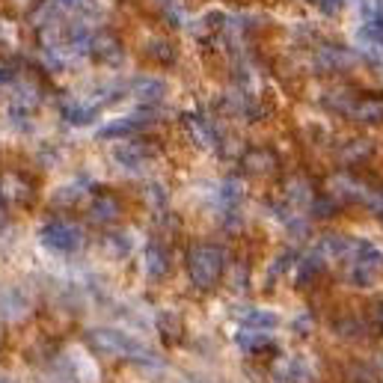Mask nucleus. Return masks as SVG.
<instances>
[{"instance_id": "1", "label": "nucleus", "mask_w": 383, "mask_h": 383, "mask_svg": "<svg viewBox=\"0 0 383 383\" xmlns=\"http://www.w3.org/2000/svg\"><path fill=\"white\" fill-rule=\"evenodd\" d=\"M90 342L104 354H116V357H128V359H152V354L146 351L140 342H134L131 336L125 333H116V330H95L90 336Z\"/></svg>"}, {"instance_id": "2", "label": "nucleus", "mask_w": 383, "mask_h": 383, "mask_svg": "<svg viewBox=\"0 0 383 383\" xmlns=\"http://www.w3.org/2000/svg\"><path fill=\"white\" fill-rule=\"evenodd\" d=\"M223 270V253L217 247H199L190 253V277L196 286H214L217 277H220Z\"/></svg>"}, {"instance_id": "3", "label": "nucleus", "mask_w": 383, "mask_h": 383, "mask_svg": "<svg viewBox=\"0 0 383 383\" xmlns=\"http://www.w3.org/2000/svg\"><path fill=\"white\" fill-rule=\"evenodd\" d=\"M39 238H42V244H45L48 250H54V253H72V250L81 244V232H78V229L69 226V223H60V220L48 223L39 232Z\"/></svg>"}, {"instance_id": "4", "label": "nucleus", "mask_w": 383, "mask_h": 383, "mask_svg": "<svg viewBox=\"0 0 383 383\" xmlns=\"http://www.w3.org/2000/svg\"><path fill=\"white\" fill-rule=\"evenodd\" d=\"M90 116H92V111H86V107H65V119L69 122H90Z\"/></svg>"}, {"instance_id": "5", "label": "nucleus", "mask_w": 383, "mask_h": 383, "mask_svg": "<svg viewBox=\"0 0 383 383\" xmlns=\"http://www.w3.org/2000/svg\"><path fill=\"white\" fill-rule=\"evenodd\" d=\"M250 324H256V327H273V324H277V318H273V315H253V318H250Z\"/></svg>"}, {"instance_id": "6", "label": "nucleus", "mask_w": 383, "mask_h": 383, "mask_svg": "<svg viewBox=\"0 0 383 383\" xmlns=\"http://www.w3.org/2000/svg\"><path fill=\"white\" fill-rule=\"evenodd\" d=\"M149 261H152V265H155V273H158V268L163 270V256H158L155 250H152V253H149ZM152 265H149V268H152Z\"/></svg>"}, {"instance_id": "7", "label": "nucleus", "mask_w": 383, "mask_h": 383, "mask_svg": "<svg viewBox=\"0 0 383 383\" xmlns=\"http://www.w3.org/2000/svg\"><path fill=\"white\" fill-rule=\"evenodd\" d=\"M6 83H9V72H3V69H0V90H3Z\"/></svg>"}]
</instances>
